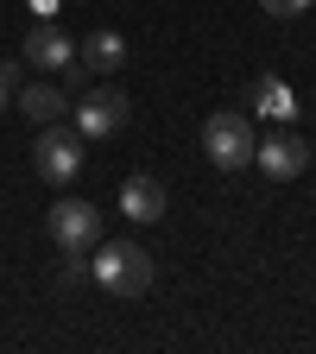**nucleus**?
I'll list each match as a JSON object with an SVG mask.
<instances>
[{"instance_id":"1","label":"nucleus","mask_w":316,"mask_h":354,"mask_svg":"<svg viewBox=\"0 0 316 354\" xmlns=\"http://www.w3.org/2000/svg\"><path fill=\"white\" fill-rule=\"evenodd\" d=\"M89 279H95L108 297H146L158 266L140 241H95V253H89Z\"/></svg>"},{"instance_id":"2","label":"nucleus","mask_w":316,"mask_h":354,"mask_svg":"<svg viewBox=\"0 0 316 354\" xmlns=\"http://www.w3.org/2000/svg\"><path fill=\"white\" fill-rule=\"evenodd\" d=\"M253 120L247 114H234V108H221V114H209L203 120V152H209V165L215 171H247L253 165Z\"/></svg>"},{"instance_id":"3","label":"nucleus","mask_w":316,"mask_h":354,"mask_svg":"<svg viewBox=\"0 0 316 354\" xmlns=\"http://www.w3.org/2000/svg\"><path fill=\"white\" fill-rule=\"evenodd\" d=\"M32 171L44 177V184H76V171H82V133H70L64 120L57 127H38Z\"/></svg>"},{"instance_id":"4","label":"nucleus","mask_w":316,"mask_h":354,"mask_svg":"<svg viewBox=\"0 0 316 354\" xmlns=\"http://www.w3.org/2000/svg\"><path fill=\"white\" fill-rule=\"evenodd\" d=\"M70 114H76V133H82V140H114V133L133 120V102L120 95L114 82H95V88H89V95H82Z\"/></svg>"},{"instance_id":"5","label":"nucleus","mask_w":316,"mask_h":354,"mask_svg":"<svg viewBox=\"0 0 316 354\" xmlns=\"http://www.w3.org/2000/svg\"><path fill=\"white\" fill-rule=\"evenodd\" d=\"M51 241H57V253H95V241H102V209L95 203H76V196H64V203H51Z\"/></svg>"},{"instance_id":"6","label":"nucleus","mask_w":316,"mask_h":354,"mask_svg":"<svg viewBox=\"0 0 316 354\" xmlns=\"http://www.w3.org/2000/svg\"><path fill=\"white\" fill-rule=\"evenodd\" d=\"M253 165L272 177V184H291V177H304V165H310V140L285 120L279 133H266V140L253 146Z\"/></svg>"},{"instance_id":"7","label":"nucleus","mask_w":316,"mask_h":354,"mask_svg":"<svg viewBox=\"0 0 316 354\" xmlns=\"http://www.w3.org/2000/svg\"><path fill=\"white\" fill-rule=\"evenodd\" d=\"M19 57L38 64V70H70V64H76V44L57 32V19H38V26L26 32V44H19Z\"/></svg>"},{"instance_id":"8","label":"nucleus","mask_w":316,"mask_h":354,"mask_svg":"<svg viewBox=\"0 0 316 354\" xmlns=\"http://www.w3.org/2000/svg\"><path fill=\"white\" fill-rule=\"evenodd\" d=\"M76 64H82V70H95V76H114V70L127 64V38L108 32V26H102V32H89V38L76 44Z\"/></svg>"},{"instance_id":"9","label":"nucleus","mask_w":316,"mask_h":354,"mask_svg":"<svg viewBox=\"0 0 316 354\" xmlns=\"http://www.w3.org/2000/svg\"><path fill=\"white\" fill-rule=\"evenodd\" d=\"M120 215L127 221H158L165 215V184H158V177H127V184H120Z\"/></svg>"},{"instance_id":"10","label":"nucleus","mask_w":316,"mask_h":354,"mask_svg":"<svg viewBox=\"0 0 316 354\" xmlns=\"http://www.w3.org/2000/svg\"><path fill=\"white\" fill-rule=\"evenodd\" d=\"M19 114H26L32 127H57V120L70 114V102H64L57 82H26V88H19Z\"/></svg>"},{"instance_id":"11","label":"nucleus","mask_w":316,"mask_h":354,"mask_svg":"<svg viewBox=\"0 0 316 354\" xmlns=\"http://www.w3.org/2000/svg\"><path fill=\"white\" fill-rule=\"evenodd\" d=\"M247 102H253V114H266V120H291L297 114V95H291V88L279 82V76H253V88H247Z\"/></svg>"},{"instance_id":"12","label":"nucleus","mask_w":316,"mask_h":354,"mask_svg":"<svg viewBox=\"0 0 316 354\" xmlns=\"http://www.w3.org/2000/svg\"><path fill=\"white\" fill-rule=\"evenodd\" d=\"M259 7L272 13V19H297V13H310V7H316V0H259Z\"/></svg>"},{"instance_id":"13","label":"nucleus","mask_w":316,"mask_h":354,"mask_svg":"<svg viewBox=\"0 0 316 354\" xmlns=\"http://www.w3.org/2000/svg\"><path fill=\"white\" fill-rule=\"evenodd\" d=\"M26 7H32L38 19H57V7H64V0H26Z\"/></svg>"},{"instance_id":"14","label":"nucleus","mask_w":316,"mask_h":354,"mask_svg":"<svg viewBox=\"0 0 316 354\" xmlns=\"http://www.w3.org/2000/svg\"><path fill=\"white\" fill-rule=\"evenodd\" d=\"M13 88H19V82H7V76H0V114L13 108Z\"/></svg>"}]
</instances>
